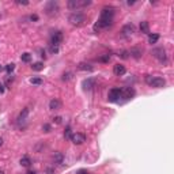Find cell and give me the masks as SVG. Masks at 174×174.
Listing matches in <instances>:
<instances>
[{
    "label": "cell",
    "mask_w": 174,
    "mask_h": 174,
    "mask_svg": "<svg viewBox=\"0 0 174 174\" xmlns=\"http://www.w3.org/2000/svg\"><path fill=\"white\" fill-rule=\"evenodd\" d=\"M114 14H116V8L114 7H103L101 11L99 19L97 20L94 30L99 31L101 29H107L109 26L113 25V19H114Z\"/></svg>",
    "instance_id": "cell-1"
},
{
    "label": "cell",
    "mask_w": 174,
    "mask_h": 174,
    "mask_svg": "<svg viewBox=\"0 0 174 174\" xmlns=\"http://www.w3.org/2000/svg\"><path fill=\"white\" fill-rule=\"evenodd\" d=\"M91 4V0H69L67 3V7L69 10H79V8H83V7H87Z\"/></svg>",
    "instance_id": "cell-2"
},
{
    "label": "cell",
    "mask_w": 174,
    "mask_h": 174,
    "mask_svg": "<svg viewBox=\"0 0 174 174\" xmlns=\"http://www.w3.org/2000/svg\"><path fill=\"white\" fill-rule=\"evenodd\" d=\"M68 20H69V23L74 26H80L86 22V15H84V14H80V12H74L69 15Z\"/></svg>",
    "instance_id": "cell-3"
},
{
    "label": "cell",
    "mask_w": 174,
    "mask_h": 174,
    "mask_svg": "<svg viewBox=\"0 0 174 174\" xmlns=\"http://www.w3.org/2000/svg\"><path fill=\"white\" fill-rule=\"evenodd\" d=\"M145 82H147L148 86L155 87V88H162V87L166 86V80H164L163 77H150V76H147L145 77Z\"/></svg>",
    "instance_id": "cell-4"
},
{
    "label": "cell",
    "mask_w": 174,
    "mask_h": 174,
    "mask_svg": "<svg viewBox=\"0 0 174 174\" xmlns=\"http://www.w3.org/2000/svg\"><path fill=\"white\" fill-rule=\"evenodd\" d=\"M151 53H152V56L158 58L161 63H167V56H166L164 48H156V49H154Z\"/></svg>",
    "instance_id": "cell-5"
},
{
    "label": "cell",
    "mask_w": 174,
    "mask_h": 174,
    "mask_svg": "<svg viewBox=\"0 0 174 174\" xmlns=\"http://www.w3.org/2000/svg\"><path fill=\"white\" fill-rule=\"evenodd\" d=\"M120 98H121V88H118V87L112 88V90L109 91V94H107V99H109V102H117Z\"/></svg>",
    "instance_id": "cell-6"
},
{
    "label": "cell",
    "mask_w": 174,
    "mask_h": 174,
    "mask_svg": "<svg viewBox=\"0 0 174 174\" xmlns=\"http://www.w3.org/2000/svg\"><path fill=\"white\" fill-rule=\"evenodd\" d=\"M69 140H71L74 144L80 145V144H83V143L86 142V135H84V133H79V132L72 133V136L69 137Z\"/></svg>",
    "instance_id": "cell-7"
},
{
    "label": "cell",
    "mask_w": 174,
    "mask_h": 174,
    "mask_svg": "<svg viewBox=\"0 0 174 174\" xmlns=\"http://www.w3.org/2000/svg\"><path fill=\"white\" fill-rule=\"evenodd\" d=\"M57 11H58V4L56 1H49L45 6V12L48 15H55V14H57Z\"/></svg>",
    "instance_id": "cell-8"
},
{
    "label": "cell",
    "mask_w": 174,
    "mask_h": 174,
    "mask_svg": "<svg viewBox=\"0 0 174 174\" xmlns=\"http://www.w3.org/2000/svg\"><path fill=\"white\" fill-rule=\"evenodd\" d=\"M133 97H135V90L132 87L121 88V98H124V99H132Z\"/></svg>",
    "instance_id": "cell-9"
},
{
    "label": "cell",
    "mask_w": 174,
    "mask_h": 174,
    "mask_svg": "<svg viewBox=\"0 0 174 174\" xmlns=\"http://www.w3.org/2000/svg\"><path fill=\"white\" fill-rule=\"evenodd\" d=\"M63 41V33L61 31H56L50 38V45L52 46H60Z\"/></svg>",
    "instance_id": "cell-10"
},
{
    "label": "cell",
    "mask_w": 174,
    "mask_h": 174,
    "mask_svg": "<svg viewBox=\"0 0 174 174\" xmlns=\"http://www.w3.org/2000/svg\"><path fill=\"white\" fill-rule=\"evenodd\" d=\"M121 33H123L124 37H126V38H128V37H131L133 33H135V26H133V25H125L123 27V30H121Z\"/></svg>",
    "instance_id": "cell-11"
},
{
    "label": "cell",
    "mask_w": 174,
    "mask_h": 174,
    "mask_svg": "<svg viewBox=\"0 0 174 174\" xmlns=\"http://www.w3.org/2000/svg\"><path fill=\"white\" fill-rule=\"evenodd\" d=\"M84 90H91L93 87H95V79L94 77H88V79H84L83 83H82Z\"/></svg>",
    "instance_id": "cell-12"
},
{
    "label": "cell",
    "mask_w": 174,
    "mask_h": 174,
    "mask_svg": "<svg viewBox=\"0 0 174 174\" xmlns=\"http://www.w3.org/2000/svg\"><path fill=\"white\" fill-rule=\"evenodd\" d=\"M125 67H124L123 64H116L114 67H113V72H114V75L116 76H123L124 74H125Z\"/></svg>",
    "instance_id": "cell-13"
},
{
    "label": "cell",
    "mask_w": 174,
    "mask_h": 174,
    "mask_svg": "<svg viewBox=\"0 0 174 174\" xmlns=\"http://www.w3.org/2000/svg\"><path fill=\"white\" fill-rule=\"evenodd\" d=\"M60 107H61V102H60L58 99H56V98L49 102V109L50 110H58Z\"/></svg>",
    "instance_id": "cell-14"
},
{
    "label": "cell",
    "mask_w": 174,
    "mask_h": 174,
    "mask_svg": "<svg viewBox=\"0 0 174 174\" xmlns=\"http://www.w3.org/2000/svg\"><path fill=\"white\" fill-rule=\"evenodd\" d=\"M128 53L132 56V57H135V58H140V57H142V49H139V48H132L131 50L128 52Z\"/></svg>",
    "instance_id": "cell-15"
},
{
    "label": "cell",
    "mask_w": 174,
    "mask_h": 174,
    "mask_svg": "<svg viewBox=\"0 0 174 174\" xmlns=\"http://www.w3.org/2000/svg\"><path fill=\"white\" fill-rule=\"evenodd\" d=\"M79 69H80V71L93 72L94 71V67H93V65H90L88 63H80V64H79Z\"/></svg>",
    "instance_id": "cell-16"
},
{
    "label": "cell",
    "mask_w": 174,
    "mask_h": 174,
    "mask_svg": "<svg viewBox=\"0 0 174 174\" xmlns=\"http://www.w3.org/2000/svg\"><path fill=\"white\" fill-rule=\"evenodd\" d=\"M140 31L142 33H144V34H150V25H148V22H142L140 23Z\"/></svg>",
    "instance_id": "cell-17"
},
{
    "label": "cell",
    "mask_w": 174,
    "mask_h": 174,
    "mask_svg": "<svg viewBox=\"0 0 174 174\" xmlns=\"http://www.w3.org/2000/svg\"><path fill=\"white\" fill-rule=\"evenodd\" d=\"M20 164H22L23 167H29L30 164H31V159H30L27 155H25V156L20 159Z\"/></svg>",
    "instance_id": "cell-18"
},
{
    "label": "cell",
    "mask_w": 174,
    "mask_h": 174,
    "mask_svg": "<svg viewBox=\"0 0 174 174\" xmlns=\"http://www.w3.org/2000/svg\"><path fill=\"white\" fill-rule=\"evenodd\" d=\"M27 114H29V109H23V112L19 114V117H18V123H22V121H25L26 117H27Z\"/></svg>",
    "instance_id": "cell-19"
},
{
    "label": "cell",
    "mask_w": 174,
    "mask_h": 174,
    "mask_svg": "<svg viewBox=\"0 0 174 174\" xmlns=\"http://www.w3.org/2000/svg\"><path fill=\"white\" fill-rule=\"evenodd\" d=\"M159 41V34H150L148 36V42L150 44H156V42Z\"/></svg>",
    "instance_id": "cell-20"
},
{
    "label": "cell",
    "mask_w": 174,
    "mask_h": 174,
    "mask_svg": "<svg viewBox=\"0 0 174 174\" xmlns=\"http://www.w3.org/2000/svg\"><path fill=\"white\" fill-rule=\"evenodd\" d=\"M31 68H33V71H41V69H44V63L37 61L31 65Z\"/></svg>",
    "instance_id": "cell-21"
},
{
    "label": "cell",
    "mask_w": 174,
    "mask_h": 174,
    "mask_svg": "<svg viewBox=\"0 0 174 174\" xmlns=\"http://www.w3.org/2000/svg\"><path fill=\"white\" fill-rule=\"evenodd\" d=\"M20 60H22L23 63H30L31 61V55H30V53H23V55L20 56Z\"/></svg>",
    "instance_id": "cell-22"
},
{
    "label": "cell",
    "mask_w": 174,
    "mask_h": 174,
    "mask_svg": "<svg viewBox=\"0 0 174 174\" xmlns=\"http://www.w3.org/2000/svg\"><path fill=\"white\" fill-rule=\"evenodd\" d=\"M30 83L39 86V84H42V79L41 77H31V79H30Z\"/></svg>",
    "instance_id": "cell-23"
},
{
    "label": "cell",
    "mask_w": 174,
    "mask_h": 174,
    "mask_svg": "<svg viewBox=\"0 0 174 174\" xmlns=\"http://www.w3.org/2000/svg\"><path fill=\"white\" fill-rule=\"evenodd\" d=\"M72 79V72H65L63 74V80H71Z\"/></svg>",
    "instance_id": "cell-24"
},
{
    "label": "cell",
    "mask_w": 174,
    "mask_h": 174,
    "mask_svg": "<svg viewBox=\"0 0 174 174\" xmlns=\"http://www.w3.org/2000/svg\"><path fill=\"white\" fill-rule=\"evenodd\" d=\"M55 162H57V163H61V162H63V154L57 152V154L55 155Z\"/></svg>",
    "instance_id": "cell-25"
},
{
    "label": "cell",
    "mask_w": 174,
    "mask_h": 174,
    "mask_svg": "<svg viewBox=\"0 0 174 174\" xmlns=\"http://www.w3.org/2000/svg\"><path fill=\"white\" fill-rule=\"evenodd\" d=\"M14 69H15V64H14V63H11V64H8V65L6 67V71L8 72V74H11Z\"/></svg>",
    "instance_id": "cell-26"
},
{
    "label": "cell",
    "mask_w": 174,
    "mask_h": 174,
    "mask_svg": "<svg viewBox=\"0 0 174 174\" xmlns=\"http://www.w3.org/2000/svg\"><path fill=\"white\" fill-rule=\"evenodd\" d=\"M118 56L121 58H128L129 57V53H128V50H123L121 53H118Z\"/></svg>",
    "instance_id": "cell-27"
},
{
    "label": "cell",
    "mask_w": 174,
    "mask_h": 174,
    "mask_svg": "<svg viewBox=\"0 0 174 174\" xmlns=\"http://www.w3.org/2000/svg\"><path fill=\"white\" fill-rule=\"evenodd\" d=\"M64 136L67 139H69L72 136V133H71V128H69V126H67V129H65V132H64Z\"/></svg>",
    "instance_id": "cell-28"
},
{
    "label": "cell",
    "mask_w": 174,
    "mask_h": 174,
    "mask_svg": "<svg viewBox=\"0 0 174 174\" xmlns=\"http://www.w3.org/2000/svg\"><path fill=\"white\" fill-rule=\"evenodd\" d=\"M109 60H110V55H106L105 57H101V58H99V61H105V63L109 61Z\"/></svg>",
    "instance_id": "cell-29"
},
{
    "label": "cell",
    "mask_w": 174,
    "mask_h": 174,
    "mask_svg": "<svg viewBox=\"0 0 174 174\" xmlns=\"http://www.w3.org/2000/svg\"><path fill=\"white\" fill-rule=\"evenodd\" d=\"M50 52H52V53H57V52H58V46H52L50 45Z\"/></svg>",
    "instance_id": "cell-30"
},
{
    "label": "cell",
    "mask_w": 174,
    "mask_h": 174,
    "mask_svg": "<svg viewBox=\"0 0 174 174\" xmlns=\"http://www.w3.org/2000/svg\"><path fill=\"white\" fill-rule=\"evenodd\" d=\"M44 131H45V132H49V131H50V125L45 124V125H44Z\"/></svg>",
    "instance_id": "cell-31"
},
{
    "label": "cell",
    "mask_w": 174,
    "mask_h": 174,
    "mask_svg": "<svg viewBox=\"0 0 174 174\" xmlns=\"http://www.w3.org/2000/svg\"><path fill=\"white\" fill-rule=\"evenodd\" d=\"M76 174H90V173H88L87 170H84V169H82V170H79Z\"/></svg>",
    "instance_id": "cell-32"
},
{
    "label": "cell",
    "mask_w": 174,
    "mask_h": 174,
    "mask_svg": "<svg viewBox=\"0 0 174 174\" xmlns=\"http://www.w3.org/2000/svg\"><path fill=\"white\" fill-rule=\"evenodd\" d=\"M53 120H55V123H56V124H60V123H61V117H55Z\"/></svg>",
    "instance_id": "cell-33"
},
{
    "label": "cell",
    "mask_w": 174,
    "mask_h": 174,
    "mask_svg": "<svg viewBox=\"0 0 174 174\" xmlns=\"http://www.w3.org/2000/svg\"><path fill=\"white\" fill-rule=\"evenodd\" d=\"M16 3L19 4V6H27V4H29V1H16Z\"/></svg>",
    "instance_id": "cell-34"
},
{
    "label": "cell",
    "mask_w": 174,
    "mask_h": 174,
    "mask_svg": "<svg viewBox=\"0 0 174 174\" xmlns=\"http://www.w3.org/2000/svg\"><path fill=\"white\" fill-rule=\"evenodd\" d=\"M30 19H31V20H38V16H37V15H31V16H30Z\"/></svg>",
    "instance_id": "cell-35"
},
{
    "label": "cell",
    "mask_w": 174,
    "mask_h": 174,
    "mask_svg": "<svg viewBox=\"0 0 174 174\" xmlns=\"http://www.w3.org/2000/svg\"><path fill=\"white\" fill-rule=\"evenodd\" d=\"M0 93H4V86L0 83Z\"/></svg>",
    "instance_id": "cell-36"
},
{
    "label": "cell",
    "mask_w": 174,
    "mask_h": 174,
    "mask_svg": "<svg viewBox=\"0 0 174 174\" xmlns=\"http://www.w3.org/2000/svg\"><path fill=\"white\" fill-rule=\"evenodd\" d=\"M26 174H37V171H34V170H29Z\"/></svg>",
    "instance_id": "cell-37"
},
{
    "label": "cell",
    "mask_w": 174,
    "mask_h": 174,
    "mask_svg": "<svg viewBox=\"0 0 174 174\" xmlns=\"http://www.w3.org/2000/svg\"><path fill=\"white\" fill-rule=\"evenodd\" d=\"M48 174H53V170H52V169H48Z\"/></svg>",
    "instance_id": "cell-38"
},
{
    "label": "cell",
    "mask_w": 174,
    "mask_h": 174,
    "mask_svg": "<svg viewBox=\"0 0 174 174\" xmlns=\"http://www.w3.org/2000/svg\"><path fill=\"white\" fill-rule=\"evenodd\" d=\"M1 145H3V139L0 137V147H1Z\"/></svg>",
    "instance_id": "cell-39"
},
{
    "label": "cell",
    "mask_w": 174,
    "mask_h": 174,
    "mask_svg": "<svg viewBox=\"0 0 174 174\" xmlns=\"http://www.w3.org/2000/svg\"><path fill=\"white\" fill-rule=\"evenodd\" d=\"M0 174H4V171H3V170H0Z\"/></svg>",
    "instance_id": "cell-40"
},
{
    "label": "cell",
    "mask_w": 174,
    "mask_h": 174,
    "mask_svg": "<svg viewBox=\"0 0 174 174\" xmlns=\"http://www.w3.org/2000/svg\"><path fill=\"white\" fill-rule=\"evenodd\" d=\"M1 69H3V68H1V67H0V72H1Z\"/></svg>",
    "instance_id": "cell-41"
}]
</instances>
